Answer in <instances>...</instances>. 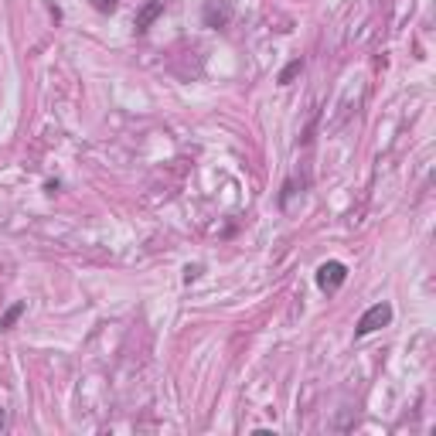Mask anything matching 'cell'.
I'll use <instances>...</instances> for the list:
<instances>
[{
    "label": "cell",
    "instance_id": "cell-1",
    "mask_svg": "<svg viewBox=\"0 0 436 436\" xmlns=\"http://www.w3.org/2000/svg\"><path fill=\"white\" fill-rule=\"evenodd\" d=\"M392 321V304H375V307H368L365 314H361V321H358V327H355V334L358 337H365V334H372V330H379V327H385Z\"/></svg>",
    "mask_w": 436,
    "mask_h": 436
},
{
    "label": "cell",
    "instance_id": "cell-2",
    "mask_svg": "<svg viewBox=\"0 0 436 436\" xmlns=\"http://www.w3.org/2000/svg\"><path fill=\"white\" fill-rule=\"evenodd\" d=\"M344 279H348V266H344V263H337V259H327L324 266L317 270V286H321L324 293L341 290V286H344Z\"/></svg>",
    "mask_w": 436,
    "mask_h": 436
},
{
    "label": "cell",
    "instance_id": "cell-3",
    "mask_svg": "<svg viewBox=\"0 0 436 436\" xmlns=\"http://www.w3.org/2000/svg\"><path fill=\"white\" fill-rule=\"evenodd\" d=\"M201 17H205L208 28H225L232 21V3L228 0H208L205 10H201Z\"/></svg>",
    "mask_w": 436,
    "mask_h": 436
},
{
    "label": "cell",
    "instance_id": "cell-4",
    "mask_svg": "<svg viewBox=\"0 0 436 436\" xmlns=\"http://www.w3.org/2000/svg\"><path fill=\"white\" fill-rule=\"evenodd\" d=\"M164 14V0H150V3H143V10L137 14V31H147L157 17Z\"/></svg>",
    "mask_w": 436,
    "mask_h": 436
},
{
    "label": "cell",
    "instance_id": "cell-5",
    "mask_svg": "<svg viewBox=\"0 0 436 436\" xmlns=\"http://www.w3.org/2000/svg\"><path fill=\"white\" fill-rule=\"evenodd\" d=\"M24 310H28L24 304H14V307H10V310H7V314L0 317V330H10V327L21 321V314H24Z\"/></svg>",
    "mask_w": 436,
    "mask_h": 436
},
{
    "label": "cell",
    "instance_id": "cell-6",
    "mask_svg": "<svg viewBox=\"0 0 436 436\" xmlns=\"http://www.w3.org/2000/svg\"><path fill=\"white\" fill-rule=\"evenodd\" d=\"M300 72H304V58H293V61L279 72V86H286V82H290L293 75H300Z\"/></svg>",
    "mask_w": 436,
    "mask_h": 436
},
{
    "label": "cell",
    "instance_id": "cell-7",
    "mask_svg": "<svg viewBox=\"0 0 436 436\" xmlns=\"http://www.w3.org/2000/svg\"><path fill=\"white\" fill-rule=\"evenodd\" d=\"M92 3H96V10H103V14L116 10V0H92Z\"/></svg>",
    "mask_w": 436,
    "mask_h": 436
},
{
    "label": "cell",
    "instance_id": "cell-8",
    "mask_svg": "<svg viewBox=\"0 0 436 436\" xmlns=\"http://www.w3.org/2000/svg\"><path fill=\"white\" fill-rule=\"evenodd\" d=\"M201 276V266H188L184 270V283H191V279H198Z\"/></svg>",
    "mask_w": 436,
    "mask_h": 436
},
{
    "label": "cell",
    "instance_id": "cell-9",
    "mask_svg": "<svg viewBox=\"0 0 436 436\" xmlns=\"http://www.w3.org/2000/svg\"><path fill=\"white\" fill-rule=\"evenodd\" d=\"M3 426H7V409L0 406V430H3Z\"/></svg>",
    "mask_w": 436,
    "mask_h": 436
}]
</instances>
